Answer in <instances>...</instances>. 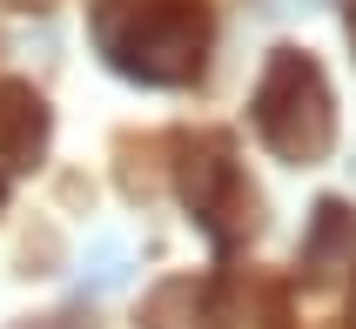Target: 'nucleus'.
<instances>
[{
  "instance_id": "nucleus-1",
  "label": "nucleus",
  "mask_w": 356,
  "mask_h": 329,
  "mask_svg": "<svg viewBox=\"0 0 356 329\" xmlns=\"http://www.w3.org/2000/svg\"><path fill=\"white\" fill-rule=\"evenodd\" d=\"M95 34L121 74L141 81H188L202 67V14L188 0H108Z\"/></svg>"
},
{
  "instance_id": "nucleus-2",
  "label": "nucleus",
  "mask_w": 356,
  "mask_h": 329,
  "mask_svg": "<svg viewBox=\"0 0 356 329\" xmlns=\"http://www.w3.org/2000/svg\"><path fill=\"white\" fill-rule=\"evenodd\" d=\"M256 128L262 141L289 161H316L330 148V95H323V74L296 47H282L262 74V95H256Z\"/></svg>"
},
{
  "instance_id": "nucleus-3",
  "label": "nucleus",
  "mask_w": 356,
  "mask_h": 329,
  "mask_svg": "<svg viewBox=\"0 0 356 329\" xmlns=\"http://www.w3.org/2000/svg\"><path fill=\"white\" fill-rule=\"evenodd\" d=\"M350 255H356V222H350V209H343V202H323V209H316V235H309V255H302V262H309L316 275H337Z\"/></svg>"
}]
</instances>
